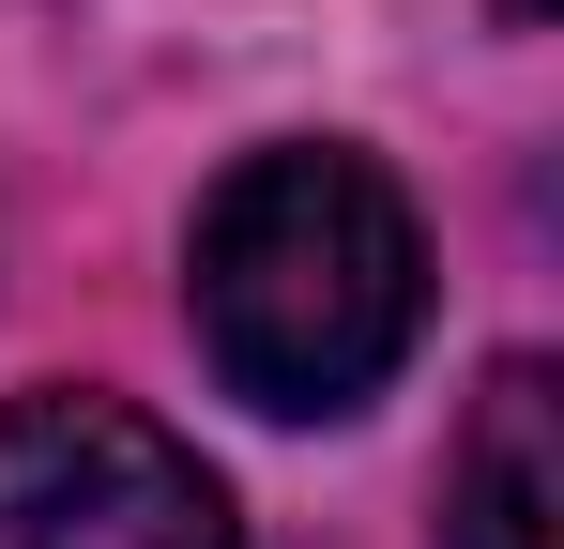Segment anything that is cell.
<instances>
[{
	"label": "cell",
	"mask_w": 564,
	"mask_h": 549,
	"mask_svg": "<svg viewBox=\"0 0 564 549\" xmlns=\"http://www.w3.org/2000/svg\"><path fill=\"white\" fill-rule=\"evenodd\" d=\"M0 549H245V504L169 412L31 381L0 397Z\"/></svg>",
	"instance_id": "cell-2"
},
{
	"label": "cell",
	"mask_w": 564,
	"mask_h": 549,
	"mask_svg": "<svg viewBox=\"0 0 564 549\" xmlns=\"http://www.w3.org/2000/svg\"><path fill=\"white\" fill-rule=\"evenodd\" d=\"M488 15H503V31H534V15H550V0H488Z\"/></svg>",
	"instance_id": "cell-4"
},
{
	"label": "cell",
	"mask_w": 564,
	"mask_h": 549,
	"mask_svg": "<svg viewBox=\"0 0 564 549\" xmlns=\"http://www.w3.org/2000/svg\"><path fill=\"white\" fill-rule=\"evenodd\" d=\"M427 549H564V366L503 352L443 443V535Z\"/></svg>",
	"instance_id": "cell-3"
},
{
	"label": "cell",
	"mask_w": 564,
	"mask_h": 549,
	"mask_svg": "<svg viewBox=\"0 0 564 549\" xmlns=\"http://www.w3.org/2000/svg\"><path fill=\"white\" fill-rule=\"evenodd\" d=\"M184 336L260 428H351L427 352V214L367 138H260L184 214Z\"/></svg>",
	"instance_id": "cell-1"
}]
</instances>
